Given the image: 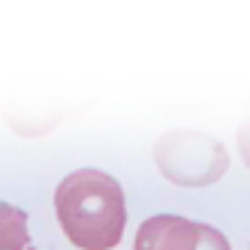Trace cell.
Masks as SVG:
<instances>
[{
    "mask_svg": "<svg viewBox=\"0 0 250 250\" xmlns=\"http://www.w3.org/2000/svg\"><path fill=\"white\" fill-rule=\"evenodd\" d=\"M27 250H37V247H27Z\"/></svg>",
    "mask_w": 250,
    "mask_h": 250,
    "instance_id": "52a82bcc",
    "label": "cell"
},
{
    "mask_svg": "<svg viewBox=\"0 0 250 250\" xmlns=\"http://www.w3.org/2000/svg\"><path fill=\"white\" fill-rule=\"evenodd\" d=\"M154 163L166 181L178 187H208L229 169V154L214 136L202 130L178 127L157 139Z\"/></svg>",
    "mask_w": 250,
    "mask_h": 250,
    "instance_id": "7a4b0ae2",
    "label": "cell"
},
{
    "mask_svg": "<svg viewBox=\"0 0 250 250\" xmlns=\"http://www.w3.org/2000/svg\"><path fill=\"white\" fill-rule=\"evenodd\" d=\"M199 226L202 223L187 220L181 214H157L139 226L133 250H196Z\"/></svg>",
    "mask_w": 250,
    "mask_h": 250,
    "instance_id": "3957f363",
    "label": "cell"
},
{
    "mask_svg": "<svg viewBox=\"0 0 250 250\" xmlns=\"http://www.w3.org/2000/svg\"><path fill=\"white\" fill-rule=\"evenodd\" d=\"M238 148H241V157H244V163L250 166V118L238 127Z\"/></svg>",
    "mask_w": 250,
    "mask_h": 250,
    "instance_id": "8992f818",
    "label": "cell"
},
{
    "mask_svg": "<svg viewBox=\"0 0 250 250\" xmlns=\"http://www.w3.org/2000/svg\"><path fill=\"white\" fill-rule=\"evenodd\" d=\"M196 250H232V247H229V241H226V235L220 229L202 223L199 226V247Z\"/></svg>",
    "mask_w": 250,
    "mask_h": 250,
    "instance_id": "5b68a950",
    "label": "cell"
},
{
    "mask_svg": "<svg viewBox=\"0 0 250 250\" xmlns=\"http://www.w3.org/2000/svg\"><path fill=\"white\" fill-rule=\"evenodd\" d=\"M27 247H30L27 211L0 202V250H27Z\"/></svg>",
    "mask_w": 250,
    "mask_h": 250,
    "instance_id": "277c9868",
    "label": "cell"
},
{
    "mask_svg": "<svg viewBox=\"0 0 250 250\" xmlns=\"http://www.w3.org/2000/svg\"><path fill=\"white\" fill-rule=\"evenodd\" d=\"M55 214L63 235L82 250H112L127 226L121 184L103 169H73L55 190Z\"/></svg>",
    "mask_w": 250,
    "mask_h": 250,
    "instance_id": "6da1fadb",
    "label": "cell"
}]
</instances>
